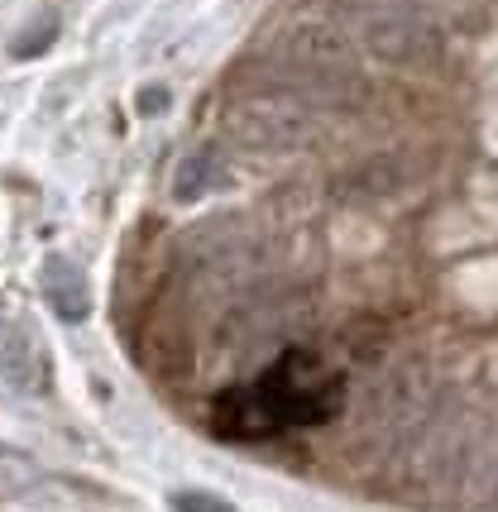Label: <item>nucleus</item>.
Wrapping results in <instances>:
<instances>
[{"instance_id": "1", "label": "nucleus", "mask_w": 498, "mask_h": 512, "mask_svg": "<svg viewBox=\"0 0 498 512\" xmlns=\"http://www.w3.org/2000/svg\"><path fill=\"white\" fill-rule=\"evenodd\" d=\"M39 283H44L48 307L63 316V321H82V316L91 312L87 278H82V268L72 264V259H63V254L44 259V273H39Z\"/></svg>"}, {"instance_id": "2", "label": "nucleus", "mask_w": 498, "mask_h": 512, "mask_svg": "<svg viewBox=\"0 0 498 512\" xmlns=\"http://www.w3.org/2000/svg\"><path fill=\"white\" fill-rule=\"evenodd\" d=\"M0 374L15 383V388H39L44 383V359H39L34 340L24 331H10L0 340Z\"/></svg>"}, {"instance_id": "3", "label": "nucleus", "mask_w": 498, "mask_h": 512, "mask_svg": "<svg viewBox=\"0 0 498 512\" xmlns=\"http://www.w3.org/2000/svg\"><path fill=\"white\" fill-rule=\"evenodd\" d=\"M39 484V465L24 455V450H10L0 446V503H10V498H20Z\"/></svg>"}, {"instance_id": "4", "label": "nucleus", "mask_w": 498, "mask_h": 512, "mask_svg": "<svg viewBox=\"0 0 498 512\" xmlns=\"http://www.w3.org/2000/svg\"><path fill=\"white\" fill-rule=\"evenodd\" d=\"M168 503H173V512H240L230 498H221V493H206V489H178Z\"/></svg>"}, {"instance_id": "5", "label": "nucleus", "mask_w": 498, "mask_h": 512, "mask_svg": "<svg viewBox=\"0 0 498 512\" xmlns=\"http://www.w3.org/2000/svg\"><path fill=\"white\" fill-rule=\"evenodd\" d=\"M139 106H144V111H163V106H168V91H163V87H149L144 96H139Z\"/></svg>"}]
</instances>
